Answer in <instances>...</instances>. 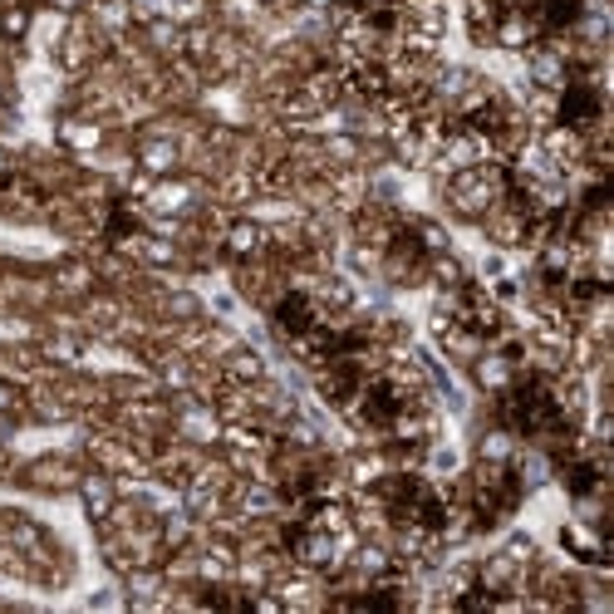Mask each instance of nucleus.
Returning <instances> with one entry per match:
<instances>
[{
    "instance_id": "nucleus-1",
    "label": "nucleus",
    "mask_w": 614,
    "mask_h": 614,
    "mask_svg": "<svg viewBox=\"0 0 614 614\" xmlns=\"http://www.w3.org/2000/svg\"><path fill=\"white\" fill-rule=\"evenodd\" d=\"M536 40H541V25L526 10H511V15L492 20V45H502V50H536Z\"/></svg>"
},
{
    "instance_id": "nucleus-2",
    "label": "nucleus",
    "mask_w": 614,
    "mask_h": 614,
    "mask_svg": "<svg viewBox=\"0 0 614 614\" xmlns=\"http://www.w3.org/2000/svg\"><path fill=\"white\" fill-rule=\"evenodd\" d=\"M261 246H266V226L256 222V217H236V222H226L222 251L231 256V261H256V256H261Z\"/></svg>"
},
{
    "instance_id": "nucleus-3",
    "label": "nucleus",
    "mask_w": 614,
    "mask_h": 614,
    "mask_svg": "<svg viewBox=\"0 0 614 614\" xmlns=\"http://www.w3.org/2000/svg\"><path fill=\"white\" fill-rule=\"evenodd\" d=\"M467 369H472V379H477V389L482 393H506L511 384H516V359H506L502 349H497V354L482 349Z\"/></svg>"
},
{
    "instance_id": "nucleus-4",
    "label": "nucleus",
    "mask_w": 614,
    "mask_h": 614,
    "mask_svg": "<svg viewBox=\"0 0 614 614\" xmlns=\"http://www.w3.org/2000/svg\"><path fill=\"white\" fill-rule=\"evenodd\" d=\"M79 497L89 521H109V511L118 506V487H113V472H84L79 477Z\"/></svg>"
},
{
    "instance_id": "nucleus-5",
    "label": "nucleus",
    "mask_w": 614,
    "mask_h": 614,
    "mask_svg": "<svg viewBox=\"0 0 614 614\" xmlns=\"http://www.w3.org/2000/svg\"><path fill=\"white\" fill-rule=\"evenodd\" d=\"M79 477H84V472H79L69 457H55V452L25 467V482H30V487H45V492H55V487H79Z\"/></svg>"
},
{
    "instance_id": "nucleus-6",
    "label": "nucleus",
    "mask_w": 614,
    "mask_h": 614,
    "mask_svg": "<svg viewBox=\"0 0 614 614\" xmlns=\"http://www.w3.org/2000/svg\"><path fill=\"white\" fill-rule=\"evenodd\" d=\"M354 570L369 575V580H384V575L393 570V551L389 546H379V541H364V546L354 551Z\"/></svg>"
},
{
    "instance_id": "nucleus-7",
    "label": "nucleus",
    "mask_w": 614,
    "mask_h": 614,
    "mask_svg": "<svg viewBox=\"0 0 614 614\" xmlns=\"http://www.w3.org/2000/svg\"><path fill=\"white\" fill-rule=\"evenodd\" d=\"M59 138H64L74 153H89V148H99V143H104V128H99V123H79V118H69V123L59 128Z\"/></svg>"
},
{
    "instance_id": "nucleus-8",
    "label": "nucleus",
    "mask_w": 614,
    "mask_h": 614,
    "mask_svg": "<svg viewBox=\"0 0 614 614\" xmlns=\"http://www.w3.org/2000/svg\"><path fill=\"white\" fill-rule=\"evenodd\" d=\"M25 35H30V5H5V10H0V40L15 45V40H25Z\"/></svg>"
},
{
    "instance_id": "nucleus-9",
    "label": "nucleus",
    "mask_w": 614,
    "mask_h": 614,
    "mask_svg": "<svg viewBox=\"0 0 614 614\" xmlns=\"http://www.w3.org/2000/svg\"><path fill=\"white\" fill-rule=\"evenodd\" d=\"M20 408V389L10 379H0V413H15Z\"/></svg>"
}]
</instances>
